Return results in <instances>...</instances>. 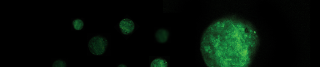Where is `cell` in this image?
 <instances>
[{"label": "cell", "instance_id": "6da1fadb", "mask_svg": "<svg viewBox=\"0 0 320 67\" xmlns=\"http://www.w3.org/2000/svg\"><path fill=\"white\" fill-rule=\"evenodd\" d=\"M247 24L232 17L221 19L206 29L201 38L200 50L209 67H244L249 63L251 34Z\"/></svg>", "mask_w": 320, "mask_h": 67}, {"label": "cell", "instance_id": "7a4b0ae2", "mask_svg": "<svg viewBox=\"0 0 320 67\" xmlns=\"http://www.w3.org/2000/svg\"><path fill=\"white\" fill-rule=\"evenodd\" d=\"M108 42L107 39L100 35L95 36L89 40L88 47L90 52L93 54L99 56L105 52L107 47Z\"/></svg>", "mask_w": 320, "mask_h": 67}, {"label": "cell", "instance_id": "3957f363", "mask_svg": "<svg viewBox=\"0 0 320 67\" xmlns=\"http://www.w3.org/2000/svg\"><path fill=\"white\" fill-rule=\"evenodd\" d=\"M119 26L122 33L125 35L132 33L135 28L133 22L128 18L124 19L121 20L119 23Z\"/></svg>", "mask_w": 320, "mask_h": 67}, {"label": "cell", "instance_id": "277c9868", "mask_svg": "<svg viewBox=\"0 0 320 67\" xmlns=\"http://www.w3.org/2000/svg\"><path fill=\"white\" fill-rule=\"evenodd\" d=\"M169 36L168 31L164 29H158L155 34L156 38L158 42L162 43L166 42Z\"/></svg>", "mask_w": 320, "mask_h": 67}, {"label": "cell", "instance_id": "5b68a950", "mask_svg": "<svg viewBox=\"0 0 320 67\" xmlns=\"http://www.w3.org/2000/svg\"><path fill=\"white\" fill-rule=\"evenodd\" d=\"M151 67H168V64L165 59L158 58L154 60L151 63Z\"/></svg>", "mask_w": 320, "mask_h": 67}, {"label": "cell", "instance_id": "8992f818", "mask_svg": "<svg viewBox=\"0 0 320 67\" xmlns=\"http://www.w3.org/2000/svg\"><path fill=\"white\" fill-rule=\"evenodd\" d=\"M74 28L76 30L82 29L84 26L83 21L81 19H77L74 20L72 23Z\"/></svg>", "mask_w": 320, "mask_h": 67}, {"label": "cell", "instance_id": "52a82bcc", "mask_svg": "<svg viewBox=\"0 0 320 67\" xmlns=\"http://www.w3.org/2000/svg\"><path fill=\"white\" fill-rule=\"evenodd\" d=\"M66 63L62 60H58L55 61L53 63V67H66Z\"/></svg>", "mask_w": 320, "mask_h": 67}, {"label": "cell", "instance_id": "ba28073f", "mask_svg": "<svg viewBox=\"0 0 320 67\" xmlns=\"http://www.w3.org/2000/svg\"><path fill=\"white\" fill-rule=\"evenodd\" d=\"M118 67H127V66L123 64H121L118 66Z\"/></svg>", "mask_w": 320, "mask_h": 67}]
</instances>
